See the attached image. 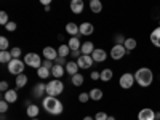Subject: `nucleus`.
Segmentation results:
<instances>
[{
  "label": "nucleus",
  "instance_id": "nucleus-1",
  "mask_svg": "<svg viewBox=\"0 0 160 120\" xmlns=\"http://www.w3.org/2000/svg\"><path fill=\"white\" fill-rule=\"evenodd\" d=\"M42 106H43V109L48 114H51V115H59L62 112V109H64L61 101L56 99V96H50V95L42 99Z\"/></svg>",
  "mask_w": 160,
  "mask_h": 120
},
{
  "label": "nucleus",
  "instance_id": "nucleus-2",
  "mask_svg": "<svg viewBox=\"0 0 160 120\" xmlns=\"http://www.w3.org/2000/svg\"><path fill=\"white\" fill-rule=\"evenodd\" d=\"M135 80L138 82L139 87L148 88V87H151V83L154 82V74H152V71H151L149 68H141V69H138V71L135 72Z\"/></svg>",
  "mask_w": 160,
  "mask_h": 120
},
{
  "label": "nucleus",
  "instance_id": "nucleus-3",
  "mask_svg": "<svg viewBox=\"0 0 160 120\" xmlns=\"http://www.w3.org/2000/svg\"><path fill=\"white\" fill-rule=\"evenodd\" d=\"M62 91H64V83L61 82L59 78H55V80H51V82H48L47 93L50 96H58V95H61Z\"/></svg>",
  "mask_w": 160,
  "mask_h": 120
},
{
  "label": "nucleus",
  "instance_id": "nucleus-4",
  "mask_svg": "<svg viewBox=\"0 0 160 120\" xmlns=\"http://www.w3.org/2000/svg\"><path fill=\"white\" fill-rule=\"evenodd\" d=\"M24 66H26L24 61H21L19 58H13L8 62V72L13 74V75H19V74L24 72Z\"/></svg>",
  "mask_w": 160,
  "mask_h": 120
},
{
  "label": "nucleus",
  "instance_id": "nucleus-5",
  "mask_svg": "<svg viewBox=\"0 0 160 120\" xmlns=\"http://www.w3.org/2000/svg\"><path fill=\"white\" fill-rule=\"evenodd\" d=\"M24 62L28 66H31V68H34V69H38L43 61L40 59V56L37 55V53H28V55L24 56Z\"/></svg>",
  "mask_w": 160,
  "mask_h": 120
},
{
  "label": "nucleus",
  "instance_id": "nucleus-6",
  "mask_svg": "<svg viewBox=\"0 0 160 120\" xmlns=\"http://www.w3.org/2000/svg\"><path fill=\"white\" fill-rule=\"evenodd\" d=\"M127 53H128V50L125 48V45L115 43V45L112 47V50H111V58L115 59V61H118V59H122V58L127 55Z\"/></svg>",
  "mask_w": 160,
  "mask_h": 120
},
{
  "label": "nucleus",
  "instance_id": "nucleus-7",
  "mask_svg": "<svg viewBox=\"0 0 160 120\" xmlns=\"http://www.w3.org/2000/svg\"><path fill=\"white\" fill-rule=\"evenodd\" d=\"M135 82H136V80H135V75L130 74V72H125L122 77H120V80H118L120 87H122L123 90H130V88L133 87V83H135Z\"/></svg>",
  "mask_w": 160,
  "mask_h": 120
},
{
  "label": "nucleus",
  "instance_id": "nucleus-8",
  "mask_svg": "<svg viewBox=\"0 0 160 120\" xmlns=\"http://www.w3.org/2000/svg\"><path fill=\"white\" fill-rule=\"evenodd\" d=\"M93 62H95V59H93L91 55H82L80 58H77V64L80 69H88L93 66Z\"/></svg>",
  "mask_w": 160,
  "mask_h": 120
},
{
  "label": "nucleus",
  "instance_id": "nucleus-9",
  "mask_svg": "<svg viewBox=\"0 0 160 120\" xmlns=\"http://www.w3.org/2000/svg\"><path fill=\"white\" fill-rule=\"evenodd\" d=\"M138 120H155V111L144 108L138 112Z\"/></svg>",
  "mask_w": 160,
  "mask_h": 120
},
{
  "label": "nucleus",
  "instance_id": "nucleus-10",
  "mask_svg": "<svg viewBox=\"0 0 160 120\" xmlns=\"http://www.w3.org/2000/svg\"><path fill=\"white\" fill-rule=\"evenodd\" d=\"M93 59H95V62H104L106 58H108V53H106L102 48H95V51L91 53Z\"/></svg>",
  "mask_w": 160,
  "mask_h": 120
},
{
  "label": "nucleus",
  "instance_id": "nucleus-11",
  "mask_svg": "<svg viewBox=\"0 0 160 120\" xmlns=\"http://www.w3.org/2000/svg\"><path fill=\"white\" fill-rule=\"evenodd\" d=\"M43 56H45V59L55 61V59L58 58V50L53 48V47H45V48H43Z\"/></svg>",
  "mask_w": 160,
  "mask_h": 120
},
{
  "label": "nucleus",
  "instance_id": "nucleus-12",
  "mask_svg": "<svg viewBox=\"0 0 160 120\" xmlns=\"http://www.w3.org/2000/svg\"><path fill=\"white\" fill-rule=\"evenodd\" d=\"M78 28H80V35H90V34H93V31H95V26H93L91 22H82Z\"/></svg>",
  "mask_w": 160,
  "mask_h": 120
},
{
  "label": "nucleus",
  "instance_id": "nucleus-13",
  "mask_svg": "<svg viewBox=\"0 0 160 120\" xmlns=\"http://www.w3.org/2000/svg\"><path fill=\"white\" fill-rule=\"evenodd\" d=\"M71 10L75 15H80L83 11V0H71Z\"/></svg>",
  "mask_w": 160,
  "mask_h": 120
},
{
  "label": "nucleus",
  "instance_id": "nucleus-14",
  "mask_svg": "<svg viewBox=\"0 0 160 120\" xmlns=\"http://www.w3.org/2000/svg\"><path fill=\"white\" fill-rule=\"evenodd\" d=\"M151 42H152L154 47L160 48V26H158V28H155V29L151 32Z\"/></svg>",
  "mask_w": 160,
  "mask_h": 120
},
{
  "label": "nucleus",
  "instance_id": "nucleus-15",
  "mask_svg": "<svg viewBox=\"0 0 160 120\" xmlns=\"http://www.w3.org/2000/svg\"><path fill=\"white\" fill-rule=\"evenodd\" d=\"M66 32H68L69 35L77 37V34H80V28L75 22H68V24H66Z\"/></svg>",
  "mask_w": 160,
  "mask_h": 120
},
{
  "label": "nucleus",
  "instance_id": "nucleus-16",
  "mask_svg": "<svg viewBox=\"0 0 160 120\" xmlns=\"http://www.w3.org/2000/svg\"><path fill=\"white\" fill-rule=\"evenodd\" d=\"M77 71H78V64H77V61H68V62H66V72H68V74H71V75L78 74Z\"/></svg>",
  "mask_w": 160,
  "mask_h": 120
},
{
  "label": "nucleus",
  "instance_id": "nucleus-17",
  "mask_svg": "<svg viewBox=\"0 0 160 120\" xmlns=\"http://www.w3.org/2000/svg\"><path fill=\"white\" fill-rule=\"evenodd\" d=\"M3 99H7L10 104L16 102V99H18V93H16V90H8V91H5Z\"/></svg>",
  "mask_w": 160,
  "mask_h": 120
},
{
  "label": "nucleus",
  "instance_id": "nucleus-18",
  "mask_svg": "<svg viewBox=\"0 0 160 120\" xmlns=\"http://www.w3.org/2000/svg\"><path fill=\"white\" fill-rule=\"evenodd\" d=\"M64 71L66 69L62 68L61 64H55V66H53V69H51V75L55 77V78H61L64 75Z\"/></svg>",
  "mask_w": 160,
  "mask_h": 120
},
{
  "label": "nucleus",
  "instance_id": "nucleus-19",
  "mask_svg": "<svg viewBox=\"0 0 160 120\" xmlns=\"http://www.w3.org/2000/svg\"><path fill=\"white\" fill-rule=\"evenodd\" d=\"M80 51H82V55H91V53L95 51V45H93L91 42H85V43H82V47H80Z\"/></svg>",
  "mask_w": 160,
  "mask_h": 120
},
{
  "label": "nucleus",
  "instance_id": "nucleus-20",
  "mask_svg": "<svg viewBox=\"0 0 160 120\" xmlns=\"http://www.w3.org/2000/svg\"><path fill=\"white\" fill-rule=\"evenodd\" d=\"M90 10H91L93 13H101V11H102L101 0H90Z\"/></svg>",
  "mask_w": 160,
  "mask_h": 120
},
{
  "label": "nucleus",
  "instance_id": "nucleus-21",
  "mask_svg": "<svg viewBox=\"0 0 160 120\" xmlns=\"http://www.w3.org/2000/svg\"><path fill=\"white\" fill-rule=\"evenodd\" d=\"M28 75H26L24 72L22 74H19V75H16V87L18 88H22V87H26V83H28Z\"/></svg>",
  "mask_w": 160,
  "mask_h": 120
},
{
  "label": "nucleus",
  "instance_id": "nucleus-22",
  "mask_svg": "<svg viewBox=\"0 0 160 120\" xmlns=\"http://www.w3.org/2000/svg\"><path fill=\"white\" fill-rule=\"evenodd\" d=\"M45 91H47V85H43V83H37L35 88H34V95H35L37 98H42Z\"/></svg>",
  "mask_w": 160,
  "mask_h": 120
},
{
  "label": "nucleus",
  "instance_id": "nucleus-23",
  "mask_svg": "<svg viewBox=\"0 0 160 120\" xmlns=\"http://www.w3.org/2000/svg\"><path fill=\"white\" fill-rule=\"evenodd\" d=\"M90 98H91L93 101H99V99H102V90H99V88H93V90L90 91Z\"/></svg>",
  "mask_w": 160,
  "mask_h": 120
},
{
  "label": "nucleus",
  "instance_id": "nucleus-24",
  "mask_svg": "<svg viewBox=\"0 0 160 120\" xmlns=\"http://www.w3.org/2000/svg\"><path fill=\"white\" fill-rule=\"evenodd\" d=\"M99 74H101V80H102V82H109V80L114 77L112 69H104V71H101Z\"/></svg>",
  "mask_w": 160,
  "mask_h": 120
},
{
  "label": "nucleus",
  "instance_id": "nucleus-25",
  "mask_svg": "<svg viewBox=\"0 0 160 120\" xmlns=\"http://www.w3.org/2000/svg\"><path fill=\"white\" fill-rule=\"evenodd\" d=\"M69 48L71 50H80V47H82V43H80V40H78V37H71V40H69Z\"/></svg>",
  "mask_w": 160,
  "mask_h": 120
},
{
  "label": "nucleus",
  "instance_id": "nucleus-26",
  "mask_svg": "<svg viewBox=\"0 0 160 120\" xmlns=\"http://www.w3.org/2000/svg\"><path fill=\"white\" fill-rule=\"evenodd\" d=\"M50 74H51V71H50L48 68H45V66H40V68L37 69V75H38L40 78H47Z\"/></svg>",
  "mask_w": 160,
  "mask_h": 120
},
{
  "label": "nucleus",
  "instance_id": "nucleus-27",
  "mask_svg": "<svg viewBox=\"0 0 160 120\" xmlns=\"http://www.w3.org/2000/svg\"><path fill=\"white\" fill-rule=\"evenodd\" d=\"M71 51H72V50L69 48V45H62V43H61V47L58 48V56H62V58H66V56H68Z\"/></svg>",
  "mask_w": 160,
  "mask_h": 120
},
{
  "label": "nucleus",
  "instance_id": "nucleus-28",
  "mask_svg": "<svg viewBox=\"0 0 160 120\" xmlns=\"http://www.w3.org/2000/svg\"><path fill=\"white\" fill-rule=\"evenodd\" d=\"M11 59H13V56H11V51H7V50L0 51V62H10Z\"/></svg>",
  "mask_w": 160,
  "mask_h": 120
},
{
  "label": "nucleus",
  "instance_id": "nucleus-29",
  "mask_svg": "<svg viewBox=\"0 0 160 120\" xmlns=\"http://www.w3.org/2000/svg\"><path fill=\"white\" fill-rule=\"evenodd\" d=\"M28 115H29L31 118H37V115H38V108H37L35 104L28 106Z\"/></svg>",
  "mask_w": 160,
  "mask_h": 120
},
{
  "label": "nucleus",
  "instance_id": "nucleus-30",
  "mask_svg": "<svg viewBox=\"0 0 160 120\" xmlns=\"http://www.w3.org/2000/svg\"><path fill=\"white\" fill-rule=\"evenodd\" d=\"M72 83H74V87H80L83 83V75L82 74H74L72 75Z\"/></svg>",
  "mask_w": 160,
  "mask_h": 120
},
{
  "label": "nucleus",
  "instance_id": "nucleus-31",
  "mask_svg": "<svg viewBox=\"0 0 160 120\" xmlns=\"http://www.w3.org/2000/svg\"><path fill=\"white\" fill-rule=\"evenodd\" d=\"M123 45H125V48H127L128 51H131V50L136 48V40H135V38H127Z\"/></svg>",
  "mask_w": 160,
  "mask_h": 120
},
{
  "label": "nucleus",
  "instance_id": "nucleus-32",
  "mask_svg": "<svg viewBox=\"0 0 160 120\" xmlns=\"http://www.w3.org/2000/svg\"><path fill=\"white\" fill-rule=\"evenodd\" d=\"M8 45H10V43H8V38H7V37H0V50H2V51L7 50Z\"/></svg>",
  "mask_w": 160,
  "mask_h": 120
},
{
  "label": "nucleus",
  "instance_id": "nucleus-33",
  "mask_svg": "<svg viewBox=\"0 0 160 120\" xmlns=\"http://www.w3.org/2000/svg\"><path fill=\"white\" fill-rule=\"evenodd\" d=\"M8 101L7 99H2V101H0V112H2V114H5L7 111H8Z\"/></svg>",
  "mask_w": 160,
  "mask_h": 120
},
{
  "label": "nucleus",
  "instance_id": "nucleus-34",
  "mask_svg": "<svg viewBox=\"0 0 160 120\" xmlns=\"http://www.w3.org/2000/svg\"><path fill=\"white\" fill-rule=\"evenodd\" d=\"M0 24H3V26L8 24V15L5 11H0Z\"/></svg>",
  "mask_w": 160,
  "mask_h": 120
},
{
  "label": "nucleus",
  "instance_id": "nucleus-35",
  "mask_svg": "<svg viewBox=\"0 0 160 120\" xmlns=\"http://www.w3.org/2000/svg\"><path fill=\"white\" fill-rule=\"evenodd\" d=\"M88 99H91L90 98V93H80V95H78V101L80 102H87Z\"/></svg>",
  "mask_w": 160,
  "mask_h": 120
},
{
  "label": "nucleus",
  "instance_id": "nucleus-36",
  "mask_svg": "<svg viewBox=\"0 0 160 120\" xmlns=\"http://www.w3.org/2000/svg\"><path fill=\"white\" fill-rule=\"evenodd\" d=\"M5 28H7V31H8V32H13V31H16V28H18V26H16V22L8 21V24L5 26Z\"/></svg>",
  "mask_w": 160,
  "mask_h": 120
},
{
  "label": "nucleus",
  "instance_id": "nucleus-37",
  "mask_svg": "<svg viewBox=\"0 0 160 120\" xmlns=\"http://www.w3.org/2000/svg\"><path fill=\"white\" fill-rule=\"evenodd\" d=\"M125 40H127V38H125L122 34H117V35H115V43H118V45H123Z\"/></svg>",
  "mask_w": 160,
  "mask_h": 120
},
{
  "label": "nucleus",
  "instance_id": "nucleus-38",
  "mask_svg": "<svg viewBox=\"0 0 160 120\" xmlns=\"http://www.w3.org/2000/svg\"><path fill=\"white\" fill-rule=\"evenodd\" d=\"M11 56H13V58H19V56H21V48H18V47L11 48Z\"/></svg>",
  "mask_w": 160,
  "mask_h": 120
},
{
  "label": "nucleus",
  "instance_id": "nucleus-39",
  "mask_svg": "<svg viewBox=\"0 0 160 120\" xmlns=\"http://www.w3.org/2000/svg\"><path fill=\"white\" fill-rule=\"evenodd\" d=\"M108 114H104V112H96V115H95V120H108Z\"/></svg>",
  "mask_w": 160,
  "mask_h": 120
},
{
  "label": "nucleus",
  "instance_id": "nucleus-40",
  "mask_svg": "<svg viewBox=\"0 0 160 120\" xmlns=\"http://www.w3.org/2000/svg\"><path fill=\"white\" fill-rule=\"evenodd\" d=\"M42 66H45V68H48L50 71L53 69V66H55V64H53V61H50V59H45L43 62H42Z\"/></svg>",
  "mask_w": 160,
  "mask_h": 120
},
{
  "label": "nucleus",
  "instance_id": "nucleus-41",
  "mask_svg": "<svg viewBox=\"0 0 160 120\" xmlns=\"http://www.w3.org/2000/svg\"><path fill=\"white\" fill-rule=\"evenodd\" d=\"M0 90H2V91H3V93H5V91H8V90H10V88H8V83H7V82H5V80H3V82H0Z\"/></svg>",
  "mask_w": 160,
  "mask_h": 120
},
{
  "label": "nucleus",
  "instance_id": "nucleus-42",
  "mask_svg": "<svg viewBox=\"0 0 160 120\" xmlns=\"http://www.w3.org/2000/svg\"><path fill=\"white\" fill-rule=\"evenodd\" d=\"M71 53H72L74 58H80V56H82V51H80V50H72Z\"/></svg>",
  "mask_w": 160,
  "mask_h": 120
},
{
  "label": "nucleus",
  "instance_id": "nucleus-43",
  "mask_svg": "<svg viewBox=\"0 0 160 120\" xmlns=\"http://www.w3.org/2000/svg\"><path fill=\"white\" fill-rule=\"evenodd\" d=\"M64 62H66V59H64L62 56H58V58L55 59V64H61V66H62Z\"/></svg>",
  "mask_w": 160,
  "mask_h": 120
},
{
  "label": "nucleus",
  "instance_id": "nucleus-44",
  "mask_svg": "<svg viewBox=\"0 0 160 120\" xmlns=\"http://www.w3.org/2000/svg\"><path fill=\"white\" fill-rule=\"evenodd\" d=\"M91 78L93 80H98V78H101V74L99 72H91Z\"/></svg>",
  "mask_w": 160,
  "mask_h": 120
},
{
  "label": "nucleus",
  "instance_id": "nucleus-45",
  "mask_svg": "<svg viewBox=\"0 0 160 120\" xmlns=\"http://www.w3.org/2000/svg\"><path fill=\"white\" fill-rule=\"evenodd\" d=\"M51 2H53V0H40V3H42L43 7H48Z\"/></svg>",
  "mask_w": 160,
  "mask_h": 120
},
{
  "label": "nucleus",
  "instance_id": "nucleus-46",
  "mask_svg": "<svg viewBox=\"0 0 160 120\" xmlns=\"http://www.w3.org/2000/svg\"><path fill=\"white\" fill-rule=\"evenodd\" d=\"M155 120H160V112H155Z\"/></svg>",
  "mask_w": 160,
  "mask_h": 120
},
{
  "label": "nucleus",
  "instance_id": "nucleus-47",
  "mask_svg": "<svg viewBox=\"0 0 160 120\" xmlns=\"http://www.w3.org/2000/svg\"><path fill=\"white\" fill-rule=\"evenodd\" d=\"M83 120H95V118H93V117H88V115H87V117H85Z\"/></svg>",
  "mask_w": 160,
  "mask_h": 120
},
{
  "label": "nucleus",
  "instance_id": "nucleus-48",
  "mask_svg": "<svg viewBox=\"0 0 160 120\" xmlns=\"http://www.w3.org/2000/svg\"><path fill=\"white\" fill-rule=\"evenodd\" d=\"M108 120H115V117H111V115H109V117H108Z\"/></svg>",
  "mask_w": 160,
  "mask_h": 120
},
{
  "label": "nucleus",
  "instance_id": "nucleus-49",
  "mask_svg": "<svg viewBox=\"0 0 160 120\" xmlns=\"http://www.w3.org/2000/svg\"><path fill=\"white\" fill-rule=\"evenodd\" d=\"M31 120H38V118H31Z\"/></svg>",
  "mask_w": 160,
  "mask_h": 120
},
{
  "label": "nucleus",
  "instance_id": "nucleus-50",
  "mask_svg": "<svg viewBox=\"0 0 160 120\" xmlns=\"http://www.w3.org/2000/svg\"><path fill=\"white\" fill-rule=\"evenodd\" d=\"M158 24H160V22H158Z\"/></svg>",
  "mask_w": 160,
  "mask_h": 120
}]
</instances>
